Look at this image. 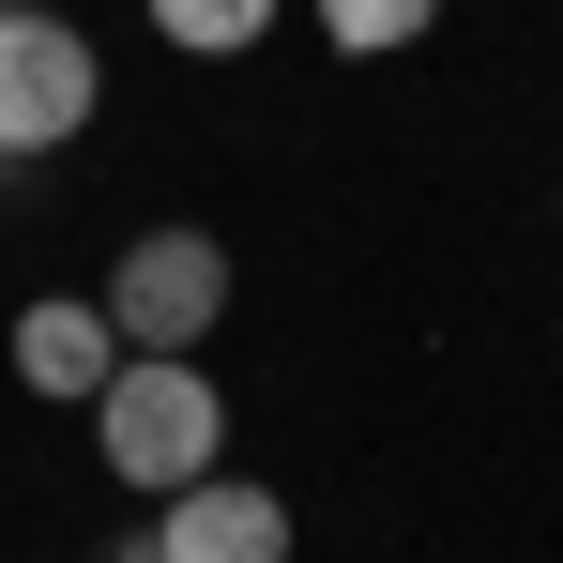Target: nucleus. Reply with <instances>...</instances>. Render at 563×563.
Returning a JSON list of instances; mask_svg holds the SVG:
<instances>
[{
	"mask_svg": "<svg viewBox=\"0 0 563 563\" xmlns=\"http://www.w3.org/2000/svg\"><path fill=\"white\" fill-rule=\"evenodd\" d=\"M92 442H107V472L122 487H198V472L229 457V396L184 366V351H122V366L92 380Z\"/></svg>",
	"mask_w": 563,
	"mask_h": 563,
	"instance_id": "nucleus-1",
	"label": "nucleus"
},
{
	"mask_svg": "<svg viewBox=\"0 0 563 563\" xmlns=\"http://www.w3.org/2000/svg\"><path fill=\"white\" fill-rule=\"evenodd\" d=\"M92 305H107L122 351H198V335L229 320V244H213V229H137Z\"/></svg>",
	"mask_w": 563,
	"mask_h": 563,
	"instance_id": "nucleus-2",
	"label": "nucleus"
},
{
	"mask_svg": "<svg viewBox=\"0 0 563 563\" xmlns=\"http://www.w3.org/2000/svg\"><path fill=\"white\" fill-rule=\"evenodd\" d=\"M92 107H107L92 31H77V15H31V0H0V168H15V153H62Z\"/></svg>",
	"mask_w": 563,
	"mask_h": 563,
	"instance_id": "nucleus-3",
	"label": "nucleus"
},
{
	"mask_svg": "<svg viewBox=\"0 0 563 563\" xmlns=\"http://www.w3.org/2000/svg\"><path fill=\"white\" fill-rule=\"evenodd\" d=\"M153 563H289V503L198 472V487H168V518H153Z\"/></svg>",
	"mask_w": 563,
	"mask_h": 563,
	"instance_id": "nucleus-4",
	"label": "nucleus"
},
{
	"mask_svg": "<svg viewBox=\"0 0 563 563\" xmlns=\"http://www.w3.org/2000/svg\"><path fill=\"white\" fill-rule=\"evenodd\" d=\"M122 366V335H107V305L92 289H46V305H15V380L31 396H77L92 411V380Z\"/></svg>",
	"mask_w": 563,
	"mask_h": 563,
	"instance_id": "nucleus-5",
	"label": "nucleus"
},
{
	"mask_svg": "<svg viewBox=\"0 0 563 563\" xmlns=\"http://www.w3.org/2000/svg\"><path fill=\"white\" fill-rule=\"evenodd\" d=\"M427 15L442 0H320V46L335 62H396V46H427Z\"/></svg>",
	"mask_w": 563,
	"mask_h": 563,
	"instance_id": "nucleus-6",
	"label": "nucleus"
},
{
	"mask_svg": "<svg viewBox=\"0 0 563 563\" xmlns=\"http://www.w3.org/2000/svg\"><path fill=\"white\" fill-rule=\"evenodd\" d=\"M153 31H168L184 62H229V46H260V31H275V0H153Z\"/></svg>",
	"mask_w": 563,
	"mask_h": 563,
	"instance_id": "nucleus-7",
	"label": "nucleus"
}]
</instances>
